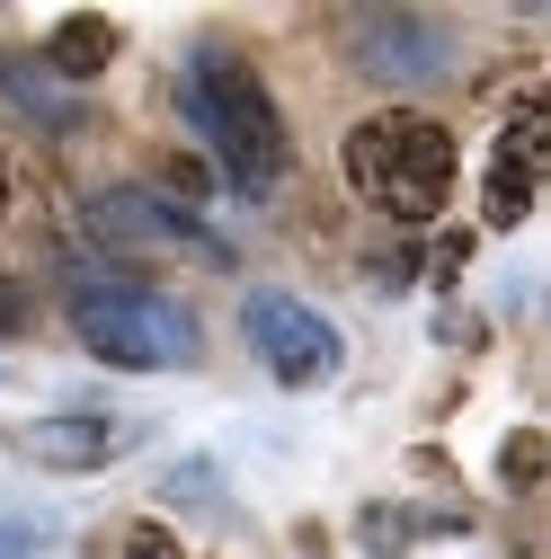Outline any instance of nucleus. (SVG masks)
Here are the masks:
<instances>
[{
    "mask_svg": "<svg viewBox=\"0 0 551 559\" xmlns=\"http://www.w3.org/2000/svg\"><path fill=\"white\" fill-rule=\"evenodd\" d=\"M499 160H516L525 178H542V160H551V143H542V107H525V116L507 124V143H499Z\"/></svg>",
    "mask_w": 551,
    "mask_h": 559,
    "instance_id": "13",
    "label": "nucleus"
},
{
    "mask_svg": "<svg viewBox=\"0 0 551 559\" xmlns=\"http://www.w3.org/2000/svg\"><path fill=\"white\" fill-rule=\"evenodd\" d=\"M348 187L365 204H383L391 223H409V231L436 223L445 195H454V133L436 116H409V107L365 116L348 133Z\"/></svg>",
    "mask_w": 551,
    "mask_h": 559,
    "instance_id": "3",
    "label": "nucleus"
},
{
    "mask_svg": "<svg viewBox=\"0 0 551 559\" xmlns=\"http://www.w3.org/2000/svg\"><path fill=\"white\" fill-rule=\"evenodd\" d=\"M90 231L107 249H152V258H196V266H232V240L204 231L187 204L152 195V187H98L90 195Z\"/></svg>",
    "mask_w": 551,
    "mask_h": 559,
    "instance_id": "6",
    "label": "nucleus"
},
{
    "mask_svg": "<svg viewBox=\"0 0 551 559\" xmlns=\"http://www.w3.org/2000/svg\"><path fill=\"white\" fill-rule=\"evenodd\" d=\"M72 337L116 373H187L204 356L196 311L152 285H125V275H81L72 285Z\"/></svg>",
    "mask_w": 551,
    "mask_h": 559,
    "instance_id": "2",
    "label": "nucleus"
},
{
    "mask_svg": "<svg viewBox=\"0 0 551 559\" xmlns=\"http://www.w3.org/2000/svg\"><path fill=\"white\" fill-rule=\"evenodd\" d=\"M116 559H187V550H178L169 524H125V550Z\"/></svg>",
    "mask_w": 551,
    "mask_h": 559,
    "instance_id": "14",
    "label": "nucleus"
},
{
    "mask_svg": "<svg viewBox=\"0 0 551 559\" xmlns=\"http://www.w3.org/2000/svg\"><path fill=\"white\" fill-rule=\"evenodd\" d=\"M27 329H36V294L19 275H0V337H27Z\"/></svg>",
    "mask_w": 551,
    "mask_h": 559,
    "instance_id": "15",
    "label": "nucleus"
},
{
    "mask_svg": "<svg viewBox=\"0 0 551 559\" xmlns=\"http://www.w3.org/2000/svg\"><path fill=\"white\" fill-rule=\"evenodd\" d=\"M116 53H125V27L98 19V10H72V19H54V27H45V72H54L62 90H72V81H98Z\"/></svg>",
    "mask_w": 551,
    "mask_h": 559,
    "instance_id": "8",
    "label": "nucleus"
},
{
    "mask_svg": "<svg viewBox=\"0 0 551 559\" xmlns=\"http://www.w3.org/2000/svg\"><path fill=\"white\" fill-rule=\"evenodd\" d=\"M178 116L196 124V143L223 160V178H232L241 195H267L276 178H285V160H294L285 116H276L267 81L249 72L241 53H223V45H196V53H187V72H178Z\"/></svg>",
    "mask_w": 551,
    "mask_h": 559,
    "instance_id": "1",
    "label": "nucleus"
},
{
    "mask_svg": "<svg viewBox=\"0 0 551 559\" xmlns=\"http://www.w3.org/2000/svg\"><path fill=\"white\" fill-rule=\"evenodd\" d=\"M356 533H365V550H374V559H400V550H409V533H419V515H400V507H365V515H356Z\"/></svg>",
    "mask_w": 551,
    "mask_h": 559,
    "instance_id": "12",
    "label": "nucleus"
},
{
    "mask_svg": "<svg viewBox=\"0 0 551 559\" xmlns=\"http://www.w3.org/2000/svg\"><path fill=\"white\" fill-rule=\"evenodd\" d=\"M348 62L365 81H383V90H419V81H445L462 62V36L436 10H400V0H383V10L348 19Z\"/></svg>",
    "mask_w": 551,
    "mask_h": 559,
    "instance_id": "4",
    "label": "nucleus"
},
{
    "mask_svg": "<svg viewBox=\"0 0 551 559\" xmlns=\"http://www.w3.org/2000/svg\"><path fill=\"white\" fill-rule=\"evenodd\" d=\"M542 462H551V436H542V427H516V436L499 444V488H516V498L542 488Z\"/></svg>",
    "mask_w": 551,
    "mask_h": 559,
    "instance_id": "11",
    "label": "nucleus"
},
{
    "mask_svg": "<svg viewBox=\"0 0 551 559\" xmlns=\"http://www.w3.org/2000/svg\"><path fill=\"white\" fill-rule=\"evenodd\" d=\"M0 98H10L36 133H81L90 124V107L72 98V90H62L54 72H45V62H19V53H0Z\"/></svg>",
    "mask_w": 551,
    "mask_h": 559,
    "instance_id": "9",
    "label": "nucleus"
},
{
    "mask_svg": "<svg viewBox=\"0 0 551 559\" xmlns=\"http://www.w3.org/2000/svg\"><path fill=\"white\" fill-rule=\"evenodd\" d=\"M143 444V427H125V417H98V408H54V417H27V427H10V453L36 462V471H62V479H81V471H107L116 453Z\"/></svg>",
    "mask_w": 551,
    "mask_h": 559,
    "instance_id": "7",
    "label": "nucleus"
},
{
    "mask_svg": "<svg viewBox=\"0 0 551 559\" xmlns=\"http://www.w3.org/2000/svg\"><path fill=\"white\" fill-rule=\"evenodd\" d=\"M36 550H45L36 524H0V559H36Z\"/></svg>",
    "mask_w": 551,
    "mask_h": 559,
    "instance_id": "17",
    "label": "nucleus"
},
{
    "mask_svg": "<svg viewBox=\"0 0 551 559\" xmlns=\"http://www.w3.org/2000/svg\"><path fill=\"white\" fill-rule=\"evenodd\" d=\"M0 214H10V160H0Z\"/></svg>",
    "mask_w": 551,
    "mask_h": 559,
    "instance_id": "18",
    "label": "nucleus"
},
{
    "mask_svg": "<svg viewBox=\"0 0 551 559\" xmlns=\"http://www.w3.org/2000/svg\"><path fill=\"white\" fill-rule=\"evenodd\" d=\"M241 337H249V356L285 382V391H320L338 365H348V346H338V329L312 311V302H294V294H241Z\"/></svg>",
    "mask_w": 551,
    "mask_h": 559,
    "instance_id": "5",
    "label": "nucleus"
},
{
    "mask_svg": "<svg viewBox=\"0 0 551 559\" xmlns=\"http://www.w3.org/2000/svg\"><path fill=\"white\" fill-rule=\"evenodd\" d=\"M525 214H534V178L490 152V178H480V223H490V231H516Z\"/></svg>",
    "mask_w": 551,
    "mask_h": 559,
    "instance_id": "10",
    "label": "nucleus"
},
{
    "mask_svg": "<svg viewBox=\"0 0 551 559\" xmlns=\"http://www.w3.org/2000/svg\"><path fill=\"white\" fill-rule=\"evenodd\" d=\"M169 498H214V462H178L169 471Z\"/></svg>",
    "mask_w": 551,
    "mask_h": 559,
    "instance_id": "16",
    "label": "nucleus"
}]
</instances>
